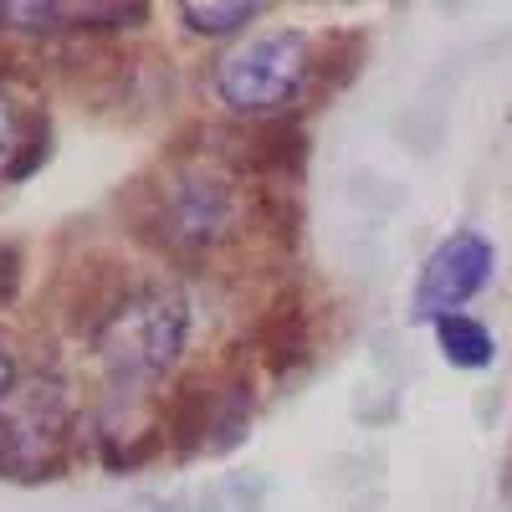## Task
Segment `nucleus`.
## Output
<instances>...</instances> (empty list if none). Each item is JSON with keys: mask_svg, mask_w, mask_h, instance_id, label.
Returning <instances> with one entry per match:
<instances>
[{"mask_svg": "<svg viewBox=\"0 0 512 512\" xmlns=\"http://www.w3.org/2000/svg\"><path fill=\"white\" fill-rule=\"evenodd\" d=\"M88 344L118 390L154 384L185 359L190 303L175 287H154V282L118 287L113 303H103L98 318L88 323Z\"/></svg>", "mask_w": 512, "mask_h": 512, "instance_id": "nucleus-1", "label": "nucleus"}, {"mask_svg": "<svg viewBox=\"0 0 512 512\" xmlns=\"http://www.w3.org/2000/svg\"><path fill=\"white\" fill-rule=\"evenodd\" d=\"M139 236L175 256L221 251L241 226L246 205L226 169L205 159H175L159 169V180L139 190Z\"/></svg>", "mask_w": 512, "mask_h": 512, "instance_id": "nucleus-2", "label": "nucleus"}, {"mask_svg": "<svg viewBox=\"0 0 512 512\" xmlns=\"http://www.w3.org/2000/svg\"><path fill=\"white\" fill-rule=\"evenodd\" d=\"M313 67H318V57L303 31H267V36L246 41V47L226 52L216 62V72H210V82H216V98L231 113L267 123V118H282L308 93Z\"/></svg>", "mask_w": 512, "mask_h": 512, "instance_id": "nucleus-3", "label": "nucleus"}, {"mask_svg": "<svg viewBox=\"0 0 512 512\" xmlns=\"http://www.w3.org/2000/svg\"><path fill=\"white\" fill-rule=\"evenodd\" d=\"M67 431H72V400L67 384L47 369L16 384V395L0 405V477L41 482L67 466Z\"/></svg>", "mask_w": 512, "mask_h": 512, "instance_id": "nucleus-4", "label": "nucleus"}, {"mask_svg": "<svg viewBox=\"0 0 512 512\" xmlns=\"http://www.w3.org/2000/svg\"><path fill=\"white\" fill-rule=\"evenodd\" d=\"M497 272V251L482 231H451L431 256H425V267L415 277V318L436 323L446 313H461L472 297L492 282Z\"/></svg>", "mask_w": 512, "mask_h": 512, "instance_id": "nucleus-5", "label": "nucleus"}, {"mask_svg": "<svg viewBox=\"0 0 512 512\" xmlns=\"http://www.w3.org/2000/svg\"><path fill=\"white\" fill-rule=\"evenodd\" d=\"M52 154V123L41 108H26L6 82H0V180L36 175Z\"/></svg>", "mask_w": 512, "mask_h": 512, "instance_id": "nucleus-6", "label": "nucleus"}, {"mask_svg": "<svg viewBox=\"0 0 512 512\" xmlns=\"http://www.w3.org/2000/svg\"><path fill=\"white\" fill-rule=\"evenodd\" d=\"M256 349H262L267 369L272 374H287L308 359L313 349V323H308V308L297 303L292 292L272 297V308L256 318Z\"/></svg>", "mask_w": 512, "mask_h": 512, "instance_id": "nucleus-7", "label": "nucleus"}, {"mask_svg": "<svg viewBox=\"0 0 512 512\" xmlns=\"http://www.w3.org/2000/svg\"><path fill=\"white\" fill-rule=\"evenodd\" d=\"M149 11L144 6H16V0H6L0 6V26L11 31H93V26H134L144 21Z\"/></svg>", "mask_w": 512, "mask_h": 512, "instance_id": "nucleus-8", "label": "nucleus"}, {"mask_svg": "<svg viewBox=\"0 0 512 512\" xmlns=\"http://www.w3.org/2000/svg\"><path fill=\"white\" fill-rule=\"evenodd\" d=\"M210 420H216V379L195 374L164 400V441L180 456H195L210 441Z\"/></svg>", "mask_w": 512, "mask_h": 512, "instance_id": "nucleus-9", "label": "nucleus"}, {"mask_svg": "<svg viewBox=\"0 0 512 512\" xmlns=\"http://www.w3.org/2000/svg\"><path fill=\"white\" fill-rule=\"evenodd\" d=\"M246 164L256 169V175H272V180L297 175V164H303V134H297L287 118L256 123L251 139H246Z\"/></svg>", "mask_w": 512, "mask_h": 512, "instance_id": "nucleus-10", "label": "nucleus"}, {"mask_svg": "<svg viewBox=\"0 0 512 512\" xmlns=\"http://www.w3.org/2000/svg\"><path fill=\"white\" fill-rule=\"evenodd\" d=\"M431 333H436L446 364H456V369H487V364L497 359L492 328H487L482 318H472V313H446V318L431 323Z\"/></svg>", "mask_w": 512, "mask_h": 512, "instance_id": "nucleus-11", "label": "nucleus"}, {"mask_svg": "<svg viewBox=\"0 0 512 512\" xmlns=\"http://www.w3.org/2000/svg\"><path fill=\"white\" fill-rule=\"evenodd\" d=\"M256 16H262V6H251V0H231V6H216V0H185L180 6V21L195 36H231Z\"/></svg>", "mask_w": 512, "mask_h": 512, "instance_id": "nucleus-12", "label": "nucleus"}, {"mask_svg": "<svg viewBox=\"0 0 512 512\" xmlns=\"http://www.w3.org/2000/svg\"><path fill=\"white\" fill-rule=\"evenodd\" d=\"M262 507V482H246V477H226L205 492L200 512H256Z\"/></svg>", "mask_w": 512, "mask_h": 512, "instance_id": "nucleus-13", "label": "nucleus"}, {"mask_svg": "<svg viewBox=\"0 0 512 512\" xmlns=\"http://www.w3.org/2000/svg\"><path fill=\"white\" fill-rule=\"evenodd\" d=\"M16 292H21V251L0 241V303H11Z\"/></svg>", "mask_w": 512, "mask_h": 512, "instance_id": "nucleus-14", "label": "nucleus"}, {"mask_svg": "<svg viewBox=\"0 0 512 512\" xmlns=\"http://www.w3.org/2000/svg\"><path fill=\"white\" fill-rule=\"evenodd\" d=\"M16 384H21V369H16V349H11V338L0 333V405H6L16 395Z\"/></svg>", "mask_w": 512, "mask_h": 512, "instance_id": "nucleus-15", "label": "nucleus"}]
</instances>
